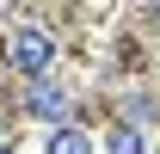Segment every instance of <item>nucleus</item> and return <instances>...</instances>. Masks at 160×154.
<instances>
[{"instance_id":"f257e3e1","label":"nucleus","mask_w":160,"mask_h":154,"mask_svg":"<svg viewBox=\"0 0 160 154\" xmlns=\"http://www.w3.org/2000/svg\"><path fill=\"white\" fill-rule=\"evenodd\" d=\"M6 62H12L19 74H37L43 80V68L56 62V37H49L43 25H19V31L6 37Z\"/></svg>"},{"instance_id":"20e7f679","label":"nucleus","mask_w":160,"mask_h":154,"mask_svg":"<svg viewBox=\"0 0 160 154\" xmlns=\"http://www.w3.org/2000/svg\"><path fill=\"white\" fill-rule=\"evenodd\" d=\"M105 148H111V154H148V136H142V130H129V123H117Z\"/></svg>"},{"instance_id":"f03ea898","label":"nucleus","mask_w":160,"mask_h":154,"mask_svg":"<svg viewBox=\"0 0 160 154\" xmlns=\"http://www.w3.org/2000/svg\"><path fill=\"white\" fill-rule=\"evenodd\" d=\"M25 105H31V117H43V123L62 130V117H68V86H56V80H31Z\"/></svg>"},{"instance_id":"7ed1b4c3","label":"nucleus","mask_w":160,"mask_h":154,"mask_svg":"<svg viewBox=\"0 0 160 154\" xmlns=\"http://www.w3.org/2000/svg\"><path fill=\"white\" fill-rule=\"evenodd\" d=\"M43 154H92V142H86L80 130H68V123H62V130H49V142H43Z\"/></svg>"}]
</instances>
